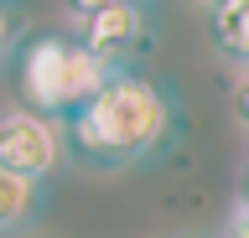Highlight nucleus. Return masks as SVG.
<instances>
[{"instance_id":"obj_4","label":"nucleus","mask_w":249,"mask_h":238,"mask_svg":"<svg viewBox=\"0 0 249 238\" xmlns=\"http://www.w3.org/2000/svg\"><path fill=\"white\" fill-rule=\"evenodd\" d=\"M78 21H83V47L99 57L104 67L120 73V63L145 42V11L130 5V0H104V5H78Z\"/></svg>"},{"instance_id":"obj_5","label":"nucleus","mask_w":249,"mask_h":238,"mask_svg":"<svg viewBox=\"0 0 249 238\" xmlns=\"http://www.w3.org/2000/svg\"><path fill=\"white\" fill-rule=\"evenodd\" d=\"M208 32L229 57L249 63V0H223V5H208Z\"/></svg>"},{"instance_id":"obj_2","label":"nucleus","mask_w":249,"mask_h":238,"mask_svg":"<svg viewBox=\"0 0 249 238\" xmlns=\"http://www.w3.org/2000/svg\"><path fill=\"white\" fill-rule=\"evenodd\" d=\"M109 73L114 67H104L68 32H36L16 52V88L26 98V114L42 119H68L73 109H83L109 83Z\"/></svg>"},{"instance_id":"obj_1","label":"nucleus","mask_w":249,"mask_h":238,"mask_svg":"<svg viewBox=\"0 0 249 238\" xmlns=\"http://www.w3.org/2000/svg\"><path fill=\"white\" fill-rule=\"evenodd\" d=\"M166 98L151 78H140L130 67L109 73V83L83 104V109L68 114V145L83 166H99V171H120L130 160L151 156L161 135H166Z\"/></svg>"},{"instance_id":"obj_7","label":"nucleus","mask_w":249,"mask_h":238,"mask_svg":"<svg viewBox=\"0 0 249 238\" xmlns=\"http://www.w3.org/2000/svg\"><path fill=\"white\" fill-rule=\"evenodd\" d=\"M233 114H239V125L249 129V78L239 83V94H233Z\"/></svg>"},{"instance_id":"obj_9","label":"nucleus","mask_w":249,"mask_h":238,"mask_svg":"<svg viewBox=\"0 0 249 238\" xmlns=\"http://www.w3.org/2000/svg\"><path fill=\"white\" fill-rule=\"evenodd\" d=\"M5 42H11V16H5V5H0V52H5Z\"/></svg>"},{"instance_id":"obj_3","label":"nucleus","mask_w":249,"mask_h":238,"mask_svg":"<svg viewBox=\"0 0 249 238\" xmlns=\"http://www.w3.org/2000/svg\"><path fill=\"white\" fill-rule=\"evenodd\" d=\"M57 160H62V135L52 129V119L26 114V109L0 119V171L42 187V176H52Z\"/></svg>"},{"instance_id":"obj_6","label":"nucleus","mask_w":249,"mask_h":238,"mask_svg":"<svg viewBox=\"0 0 249 238\" xmlns=\"http://www.w3.org/2000/svg\"><path fill=\"white\" fill-rule=\"evenodd\" d=\"M36 207H42V187H36V181H21V176L0 171V233L31 222Z\"/></svg>"},{"instance_id":"obj_10","label":"nucleus","mask_w":249,"mask_h":238,"mask_svg":"<svg viewBox=\"0 0 249 238\" xmlns=\"http://www.w3.org/2000/svg\"><path fill=\"white\" fill-rule=\"evenodd\" d=\"M244 207H249V176H244Z\"/></svg>"},{"instance_id":"obj_8","label":"nucleus","mask_w":249,"mask_h":238,"mask_svg":"<svg viewBox=\"0 0 249 238\" xmlns=\"http://www.w3.org/2000/svg\"><path fill=\"white\" fill-rule=\"evenodd\" d=\"M223 238H249V207H244V212H239V218L229 222V233H223Z\"/></svg>"}]
</instances>
